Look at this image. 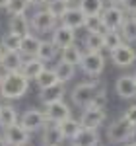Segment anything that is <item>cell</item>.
<instances>
[{"label":"cell","instance_id":"cell-37","mask_svg":"<svg viewBox=\"0 0 136 146\" xmlns=\"http://www.w3.org/2000/svg\"><path fill=\"white\" fill-rule=\"evenodd\" d=\"M123 117H125L126 121H130L132 125H136V103H132V105L126 107L125 113H123Z\"/></svg>","mask_w":136,"mask_h":146},{"label":"cell","instance_id":"cell-33","mask_svg":"<svg viewBox=\"0 0 136 146\" xmlns=\"http://www.w3.org/2000/svg\"><path fill=\"white\" fill-rule=\"evenodd\" d=\"M20 43H22V35L14 33V31L4 33L0 39V45L4 51H20Z\"/></svg>","mask_w":136,"mask_h":146},{"label":"cell","instance_id":"cell-34","mask_svg":"<svg viewBox=\"0 0 136 146\" xmlns=\"http://www.w3.org/2000/svg\"><path fill=\"white\" fill-rule=\"evenodd\" d=\"M58 78L57 74H55V70L53 68H45L37 78H35V84H37V88L39 90H43V88H49V86H53V84H57Z\"/></svg>","mask_w":136,"mask_h":146},{"label":"cell","instance_id":"cell-23","mask_svg":"<svg viewBox=\"0 0 136 146\" xmlns=\"http://www.w3.org/2000/svg\"><path fill=\"white\" fill-rule=\"evenodd\" d=\"M82 56H84V51L76 45V41L72 43V45L64 47V49H60V60H66L70 64H74V66H80V62H82Z\"/></svg>","mask_w":136,"mask_h":146},{"label":"cell","instance_id":"cell-8","mask_svg":"<svg viewBox=\"0 0 136 146\" xmlns=\"http://www.w3.org/2000/svg\"><path fill=\"white\" fill-rule=\"evenodd\" d=\"M2 131H4L2 135L6 138L8 146H27L29 140H31V133L25 131L22 125H20V121L10 125V127H6V129H2Z\"/></svg>","mask_w":136,"mask_h":146},{"label":"cell","instance_id":"cell-49","mask_svg":"<svg viewBox=\"0 0 136 146\" xmlns=\"http://www.w3.org/2000/svg\"><path fill=\"white\" fill-rule=\"evenodd\" d=\"M49 146H57V144H49Z\"/></svg>","mask_w":136,"mask_h":146},{"label":"cell","instance_id":"cell-1","mask_svg":"<svg viewBox=\"0 0 136 146\" xmlns=\"http://www.w3.org/2000/svg\"><path fill=\"white\" fill-rule=\"evenodd\" d=\"M29 90V80L23 76L20 70H14V72H6L2 76L0 82V98L4 100H20L23 98Z\"/></svg>","mask_w":136,"mask_h":146},{"label":"cell","instance_id":"cell-20","mask_svg":"<svg viewBox=\"0 0 136 146\" xmlns=\"http://www.w3.org/2000/svg\"><path fill=\"white\" fill-rule=\"evenodd\" d=\"M8 27H10V31L18 35H27L31 33V22H29V18L25 16V14H16V16H10V22H8Z\"/></svg>","mask_w":136,"mask_h":146},{"label":"cell","instance_id":"cell-21","mask_svg":"<svg viewBox=\"0 0 136 146\" xmlns=\"http://www.w3.org/2000/svg\"><path fill=\"white\" fill-rule=\"evenodd\" d=\"M39 45H41V39L33 33H27L22 37V43H20V53H22L25 58L27 56H37V51H39Z\"/></svg>","mask_w":136,"mask_h":146},{"label":"cell","instance_id":"cell-26","mask_svg":"<svg viewBox=\"0 0 136 146\" xmlns=\"http://www.w3.org/2000/svg\"><path fill=\"white\" fill-rule=\"evenodd\" d=\"M53 70H55V74H57L58 82H62V84L70 82V80L74 78V74H76V66L70 64V62H66V60H58Z\"/></svg>","mask_w":136,"mask_h":146},{"label":"cell","instance_id":"cell-19","mask_svg":"<svg viewBox=\"0 0 136 146\" xmlns=\"http://www.w3.org/2000/svg\"><path fill=\"white\" fill-rule=\"evenodd\" d=\"M72 142L76 146H99V133H97V129L82 127V131L72 138Z\"/></svg>","mask_w":136,"mask_h":146},{"label":"cell","instance_id":"cell-4","mask_svg":"<svg viewBox=\"0 0 136 146\" xmlns=\"http://www.w3.org/2000/svg\"><path fill=\"white\" fill-rule=\"evenodd\" d=\"M105 56H103L101 51H86L84 56H82V62H80V68L86 76H101V72L105 70Z\"/></svg>","mask_w":136,"mask_h":146},{"label":"cell","instance_id":"cell-11","mask_svg":"<svg viewBox=\"0 0 136 146\" xmlns=\"http://www.w3.org/2000/svg\"><path fill=\"white\" fill-rule=\"evenodd\" d=\"M105 119H107L105 109H97V107H91V105L84 107L82 115H80V123L86 129H99L105 123Z\"/></svg>","mask_w":136,"mask_h":146},{"label":"cell","instance_id":"cell-47","mask_svg":"<svg viewBox=\"0 0 136 146\" xmlns=\"http://www.w3.org/2000/svg\"><path fill=\"white\" fill-rule=\"evenodd\" d=\"M66 2H70V4H72V2H74V0H66Z\"/></svg>","mask_w":136,"mask_h":146},{"label":"cell","instance_id":"cell-29","mask_svg":"<svg viewBox=\"0 0 136 146\" xmlns=\"http://www.w3.org/2000/svg\"><path fill=\"white\" fill-rule=\"evenodd\" d=\"M84 47H86V51H105L103 33H99V31H88V35L84 37Z\"/></svg>","mask_w":136,"mask_h":146},{"label":"cell","instance_id":"cell-18","mask_svg":"<svg viewBox=\"0 0 136 146\" xmlns=\"http://www.w3.org/2000/svg\"><path fill=\"white\" fill-rule=\"evenodd\" d=\"M23 58H25V56H23L20 51H4V53H2V58H0V66L4 68L6 72L20 70Z\"/></svg>","mask_w":136,"mask_h":146},{"label":"cell","instance_id":"cell-35","mask_svg":"<svg viewBox=\"0 0 136 146\" xmlns=\"http://www.w3.org/2000/svg\"><path fill=\"white\" fill-rule=\"evenodd\" d=\"M29 6H31L29 0H8L4 10L8 12V16H16V14H25Z\"/></svg>","mask_w":136,"mask_h":146},{"label":"cell","instance_id":"cell-39","mask_svg":"<svg viewBox=\"0 0 136 146\" xmlns=\"http://www.w3.org/2000/svg\"><path fill=\"white\" fill-rule=\"evenodd\" d=\"M47 2H49V0H29V4L35 6V8H45Z\"/></svg>","mask_w":136,"mask_h":146},{"label":"cell","instance_id":"cell-40","mask_svg":"<svg viewBox=\"0 0 136 146\" xmlns=\"http://www.w3.org/2000/svg\"><path fill=\"white\" fill-rule=\"evenodd\" d=\"M105 2H107V4H117V6H121L123 0H105Z\"/></svg>","mask_w":136,"mask_h":146},{"label":"cell","instance_id":"cell-14","mask_svg":"<svg viewBox=\"0 0 136 146\" xmlns=\"http://www.w3.org/2000/svg\"><path fill=\"white\" fill-rule=\"evenodd\" d=\"M41 142H43V146H49V144L60 146L64 142V136H62V131H60L58 123L47 121V125L41 129Z\"/></svg>","mask_w":136,"mask_h":146},{"label":"cell","instance_id":"cell-38","mask_svg":"<svg viewBox=\"0 0 136 146\" xmlns=\"http://www.w3.org/2000/svg\"><path fill=\"white\" fill-rule=\"evenodd\" d=\"M121 6L126 14H136V0H123Z\"/></svg>","mask_w":136,"mask_h":146},{"label":"cell","instance_id":"cell-5","mask_svg":"<svg viewBox=\"0 0 136 146\" xmlns=\"http://www.w3.org/2000/svg\"><path fill=\"white\" fill-rule=\"evenodd\" d=\"M109 58H111V62H113L115 66L128 68L136 62V49L130 43H123V45L117 47L115 51L109 53Z\"/></svg>","mask_w":136,"mask_h":146},{"label":"cell","instance_id":"cell-45","mask_svg":"<svg viewBox=\"0 0 136 146\" xmlns=\"http://www.w3.org/2000/svg\"><path fill=\"white\" fill-rule=\"evenodd\" d=\"M132 76H134V82H136V72H134V74H132Z\"/></svg>","mask_w":136,"mask_h":146},{"label":"cell","instance_id":"cell-16","mask_svg":"<svg viewBox=\"0 0 136 146\" xmlns=\"http://www.w3.org/2000/svg\"><path fill=\"white\" fill-rule=\"evenodd\" d=\"M62 25H68L72 29H82L84 27V22H86V14L80 10L78 6H70L66 10V14L58 20Z\"/></svg>","mask_w":136,"mask_h":146},{"label":"cell","instance_id":"cell-7","mask_svg":"<svg viewBox=\"0 0 136 146\" xmlns=\"http://www.w3.org/2000/svg\"><path fill=\"white\" fill-rule=\"evenodd\" d=\"M31 29L37 31V33H51L53 29H55V25H57V18L51 14V12L47 10V8H41V10H37L31 16Z\"/></svg>","mask_w":136,"mask_h":146},{"label":"cell","instance_id":"cell-42","mask_svg":"<svg viewBox=\"0 0 136 146\" xmlns=\"http://www.w3.org/2000/svg\"><path fill=\"white\" fill-rule=\"evenodd\" d=\"M6 4H8V0H0V10H4V8H6Z\"/></svg>","mask_w":136,"mask_h":146},{"label":"cell","instance_id":"cell-6","mask_svg":"<svg viewBox=\"0 0 136 146\" xmlns=\"http://www.w3.org/2000/svg\"><path fill=\"white\" fill-rule=\"evenodd\" d=\"M20 125H22L25 131H29V133H37V131H41L43 127L47 125V117H45V111H41V109H25L22 113V117H20Z\"/></svg>","mask_w":136,"mask_h":146},{"label":"cell","instance_id":"cell-2","mask_svg":"<svg viewBox=\"0 0 136 146\" xmlns=\"http://www.w3.org/2000/svg\"><path fill=\"white\" fill-rule=\"evenodd\" d=\"M134 136H136V125L126 121L123 115L107 127V140L111 144H125V142H130Z\"/></svg>","mask_w":136,"mask_h":146},{"label":"cell","instance_id":"cell-41","mask_svg":"<svg viewBox=\"0 0 136 146\" xmlns=\"http://www.w3.org/2000/svg\"><path fill=\"white\" fill-rule=\"evenodd\" d=\"M0 146H8V142H6V138H4V135H0Z\"/></svg>","mask_w":136,"mask_h":146},{"label":"cell","instance_id":"cell-9","mask_svg":"<svg viewBox=\"0 0 136 146\" xmlns=\"http://www.w3.org/2000/svg\"><path fill=\"white\" fill-rule=\"evenodd\" d=\"M101 18L107 29H121V25L126 18V12L123 10V6L117 4H107L101 10Z\"/></svg>","mask_w":136,"mask_h":146},{"label":"cell","instance_id":"cell-22","mask_svg":"<svg viewBox=\"0 0 136 146\" xmlns=\"http://www.w3.org/2000/svg\"><path fill=\"white\" fill-rule=\"evenodd\" d=\"M119 31L123 35L125 43H136V14H126Z\"/></svg>","mask_w":136,"mask_h":146},{"label":"cell","instance_id":"cell-44","mask_svg":"<svg viewBox=\"0 0 136 146\" xmlns=\"http://www.w3.org/2000/svg\"><path fill=\"white\" fill-rule=\"evenodd\" d=\"M2 53H4V49H2V45H0V58H2Z\"/></svg>","mask_w":136,"mask_h":146},{"label":"cell","instance_id":"cell-28","mask_svg":"<svg viewBox=\"0 0 136 146\" xmlns=\"http://www.w3.org/2000/svg\"><path fill=\"white\" fill-rule=\"evenodd\" d=\"M125 43V39H123V35L119 29H107L105 33H103V45H105V51H115L119 45H123Z\"/></svg>","mask_w":136,"mask_h":146},{"label":"cell","instance_id":"cell-30","mask_svg":"<svg viewBox=\"0 0 136 146\" xmlns=\"http://www.w3.org/2000/svg\"><path fill=\"white\" fill-rule=\"evenodd\" d=\"M78 8L86 16L101 14V10L105 8V0H78Z\"/></svg>","mask_w":136,"mask_h":146},{"label":"cell","instance_id":"cell-24","mask_svg":"<svg viewBox=\"0 0 136 146\" xmlns=\"http://www.w3.org/2000/svg\"><path fill=\"white\" fill-rule=\"evenodd\" d=\"M58 127H60V131H62L64 140H72V138L82 131V123H80V119H74L72 115H70L68 119H64V121H60Z\"/></svg>","mask_w":136,"mask_h":146},{"label":"cell","instance_id":"cell-15","mask_svg":"<svg viewBox=\"0 0 136 146\" xmlns=\"http://www.w3.org/2000/svg\"><path fill=\"white\" fill-rule=\"evenodd\" d=\"M45 68H47V64L39 58V56H27V58H23L20 72H22L27 80H35Z\"/></svg>","mask_w":136,"mask_h":146},{"label":"cell","instance_id":"cell-3","mask_svg":"<svg viewBox=\"0 0 136 146\" xmlns=\"http://www.w3.org/2000/svg\"><path fill=\"white\" fill-rule=\"evenodd\" d=\"M101 86V82H99V76H91V80H86V82H80L78 86H74L72 88V94H70V98H72V103L76 105V107H88L90 105L91 98H93V94L95 90Z\"/></svg>","mask_w":136,"mask_h":146},{"label":"cell","instance_id":"cell-10","mask_svg":"<svg viewBox=\"0 0 136 146\" xmlns=\"http://www.w3.org/2000/svg\"><path fill=\"white\" fill-rule=\"evenodd\" d=\"M43 111H45L47 121H51V123H60V121H64V119H68L72 115V109H70V105L64 100L47 103Z\"/></svg>","mask_w":136,"mask_h":146},{"label":"cell","instance_id":"cell-46","mask_svg":"<svg viewBox=\"0 0 136 146\" xmlns=\"http://www.w3.org/2000/svg\"><path fill=\"white\" fill-rule=\"evenodd\" d=\"M2 76H4V74H0V82H2Z\"/></svg>","mask_w":136,"mask_h":146},{"label":"cell","instance_id":"cell-25","mask_svg":"<svg viewBox=\"0 0 136 146\" xmlns=\"http://www.w3.org/2000/svg\"><path fill=\"white\" fill-rule=\"evenodd\" d=\"M58 49L51 39H41V45H39V51H37V56L43 60V62H51V60H55L58 55Z\"/></svg>","mask_w":136,"mask_h":146},{"label":"cell","instance_id":"cell-27","mask_svg":"<svg viewBox=\"0 0 136 146\" xmlns=\"http://www.w3.org/2000/svg\"><path fill=\"white\" fill-rule=\"evenodd\" d=\"M20 121V115L16 111V107L12 105H0V129H6L10 125L18 123Z\"/></svg>","mask_w":136,"mask_h":146},{"label":"cell","instance_id":"cell-12","mask_svg":"<svg viewBox=\"0 0 136 146\" xmlns=\"http://www.w3.org/2000/svg\"><path fill=\"white\" fill-rule=\"evenodd\" d=\"M51 41L58 47V49H64V47L72 45L76 41V29L68 27V25H62V23H57L55 29L51 31Z\"/></svg>","mask_w":136,"mask_h":146},{"label":"cell","instance_id":"cell-32","mask_svg":"<svg viewBox=\"0 0 136 146\" xmlns=\"http://www.w3.org/2000/svg\"><path fill=\"white\" fill-rule=\"evenodd\" d=\"M84 29L86 31H99V33H105L107 27L103 23L101 14H93V16H86V22H84Z\"/></svg>","mask_w":136,"mask_h":146},{"label":"cell","instance_id":"cell-31","mask_svg":"<svg viewBox=\"0 0 136 146\" xmlns=\"http://www.w3.org/2000/svg\"><path fill=\"white\" fill-rule=\"evenodd\" d=\"M70 6H72V4H70V2H66V0H49V2L45 4V8L51 12L57 20H60V18L66 14V10L70 8Z\"/></svg>","mask_w":136,"mask_h":146},{"label":"cell","instance_id":"cell-48","mask_svg":"<svg viewBox=\"0 0 136 146\" xmlns=\"http://www.w3.org/2000/svg\"><path fill=\"white\" fill-rule=\"evenodd\" d=\"M70 146H76V144H74V142H72V144H70Z\"/></svg>","mask_w":136,"mask_h":146},{"label":"cell","instance_id":"cell-36","mask_svg":"<svg viewBox=\"0 0 136 146\" xmlns=\"http://www.w3.org/2000/svg\"><path fill=\"white\" fill-rule=\"evenodd\" d=\"M90 105L91 107H97V109H105V105H107V90H105L103 86H99V88L95 90Z\"/></svg>","mask_w":136,"mask_h":146},{"label":"cell","instance_id":"cell-43","mask_svg":"<svg viewBox=\"0 0 136 146\" xmlns=\"http://www.w3.org/2000/svg\"><path fill=\"white\" fill-rule=\"evenodd\" d=\"M123 146H136V142H125Z\"/></svg>","mask_w":136,"mask_h":146},{"label":"cell","instance_id":"cell-13","mask_svg":"<svg viewBox=\"0 0 136 146\" xmlns=\"http://www.w3.org/2000/svg\"><path fill=\"white\" fill-rule=\"evenodd\" d=\"M115 92L121 100H134L136 98V82L132 74H123L115 82Z\"/></svg>","mask_w":136,"mask_h":146},{"label":"cell","instance_id":"cell-17","mask_svg":"<svg viewBox=\"0 0 136 146\" xmlns=\"http://www.w3.org/2000/svg\"><path fill=\"white\" fill-rule=\"evenodd\" d=\"M64 94H66L64 84H62V82H57V84H53V86H49V88L39 90V100H41L43 105H47V103H51V101L64 100Z\"/></svg>","mask_w":136,"mask_h":146}]
</instances>
